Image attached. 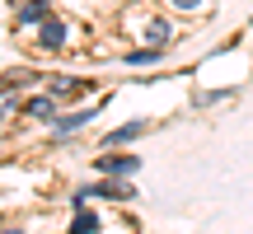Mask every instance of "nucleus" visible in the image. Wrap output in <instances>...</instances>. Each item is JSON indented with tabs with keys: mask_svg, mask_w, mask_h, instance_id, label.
I'll use <instances>...</instances> for the list:
<instances>
[{
	"mask_svg": "<svg viewBox=\"0 0 253 234\" xmlns=\"http://www.w3.org/2000/svg\"><path fill=\"white\" fill-rule=\"evenodd\" d=\"M94 230H99V216H89V211H75L71 234H94Z\"/></svg>",
	"mask_w": 253,
	"mask_h": 234,
	"instance_id": "nucleus-7",
	"label": "nucleus"
},
{
	"mask_svg": "<svg viewBox=\"0 0 253 234\" xmlns=\"http://www.w3.org/2000/svg\"><path fill=\"white\" fill-rule=\"evenodd\" d=\"M150 38H155V42H164V38H169V24H164V19H155V24H150Z\"/></svg>",
	"mask_w": 253,
	"mask_h": 234,
	"instance_id": "nucleus-10",
	"label": "nucleus"
},
{
	"mask_svg": "<svg viewBox=\"0 0 253 234\" xmlns=\"http://www.w3.org/2000/svg\"><path fill=\"white\" fill-rule=\"evenodd\" d=\"M169 5H178V9H197L202 0H169Z\"/></svg>",
	"mask_w": 253,
	"mask_h": 234,
	"instance_id": "nucleus-11",
	"label": "nucleus"
},
{
	"mask_svg": "<svg viewBox=\"0 0 253 234\" xmlns=\"http://www.w3.org/2000/svg\"><path fill=\"white\" fill-rule=\"evenodd\" d=\"M38 47H47V52H61V47H66V24H61V19H47V24H42Z\"/></svg>",
	"mask_w": 253,
	"mask_h": 234,
	"instance_id": "nucleus-2",
	"label": "nucleus"
},
{
	"mask_svg": "<svg viewBox=\"0 0 253 234\" xmlns=\"http://www.w3.org/2000/svg\"><path fill=\"white\" fill-rule=\"evenodd\" d=\"M89 117H99L94 108H80V113H71V117H56V136H71V131H80Z\"/></svg>",
	"mask_w": 253,
	"mask_h": 234,
	"instance_id": "nucleus-3",
	"label": "nucleus"
},
{
	"mask_svg": "<svg viewBox=\"0 0 253 234\" xmlns=\"http://www.w3.org/2000/svg\"><path fill=\"white\" fill-rule=\"evenodd\" d=\"M0 234H24V230H0Z\"/></svg>",
	"mask_w": 253,
	"mask_h": 234,
	"instance_id": "nucleus-12",
	"label": "nucleus"
},
{
	"mask_svg": "<svg viewBox=\"0 0 253 234\" xmlns=\"http://www.w3.org/2000/svg\"><path fill=\"white\" fill-rule=\"evenodd\" d=\"M136 169H141L136 155H99V173H108V178H126Z\"/></svg>",
	"mask_w": 253,
	"mask_h": 234,
	"instance_id": "nucleus-1",
	"label": "nucleus"
},
{
	"mask_svg": "<svg viewBox=\"0 0 253 234\" xmlns=\"http://www.w3.org/2000/svg\"><path fill=\"white\" fill-rule=\"evenodd\" d=\"M19 19H24V24H47V19H52V9H47L42 0H33V5L19 9Z\"/></svg>",
	"mask_w": 253,
	"mask_h": 234,
	"instance_id": "nucleus-6",
	"label": "nucleus"
},
{
	"mask_svg": "<svg viewBox=\"0 0 253 234\" xmlns=\"http://www.w3.org/2000/svg\"><path fill=\"white\" fill-rule=\"evenodd\" d=\"M52 103H56L52 94H42V99H28V103H24V113H28V117H52Z\"/></svg>",
	"mask_w": 253,
	"mask_h": 234,
	"instance_id": "nucleus-8",
	"label": "nucleus"
},
{
	"mask_svg": "<svg viewBox=\"0 0 253 234\" xmlns=\"http://www.w3.org/2000/svg\"><path fill=\"white\" fill-rule=\"evenodd\" d=\"M141 131H145V122H122L118 131H108V136H103V141H108V145H122V141H136V136H141Z\"/></svg>",
	"mask_w": 253,
	"mask_h": 234,
	"instance_id": "nucleus-5",
	"label": "nucleus"
},
{
	"mask_svg": "<svg viewBox=\"0 0 253 234\" xmlns=\"http://www.w3.org/2000/svg\"><path fill=\"white\" fill-rule=\"evenodd\" d=\"M89 197H108V201H126V197H131V188H126V183H118V178H108V183H99V188H89Z\"/></svg>",
	"mask_w": 253,
	"mask_h": 234,
	"instance_id": "nucleus-4",
	"label": "nucleus"
},
{
	"mask_svg": "<svg viewBox=\"0 0 253 234\" xmlns=\"http://www.w3.org/2000/svg\"><path fill=\"white\" fill-rule=\"evenodd\" d=\"M160 47H145V52H131V56H126V61H131V66H150V61H160Z\"/></svg>",
	"mask_w": 253,
	"mask_h": 234,
	"instance_id": "nucleus-9",
	"label": "nucleus"
}]
</instances>
